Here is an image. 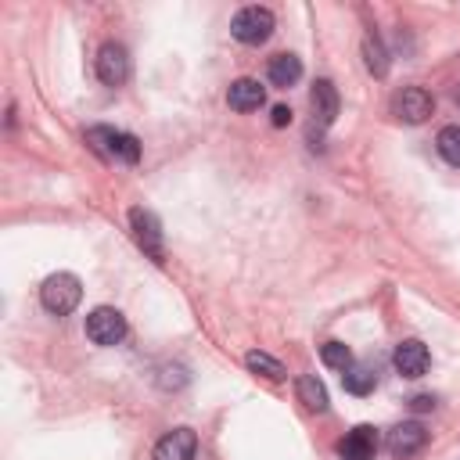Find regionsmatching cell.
<instances>
[{"mask_svg": "<svg viewBox=\"0 0 460 460\" xmlns=\"http://www.w3.org/2000/svg\"><path fill=\"white\" fill-rule=\"evenodd\" d=\"M86 144H90L97 155L111 158V162L133 165V162L140 158L137 137H133V133H122V129H111V126H90V129H86Z\"/></svg>", "mask_w": 460, "mask_h": 460, "instance_id": "obj_1", "label": "cell"}, {"mask_svg": "<svg viewBox=\"0 0 460 460\" xmlns=\"http://www.w3.org/2000/svg\"><path fill=\"white\" fill-rule=\"evenodd\" d=\"M79 298H83V284L75 273H50L40 288V302L54 316H68L79 305Z\"/></svg>", "mask_w": 460, "mask_h": 460, "instance_id": "obj_2", "label": "cell"}, {"mask_svg": "<svg viewBox=\"0 0 460 460\" xmlns=\"http://www.w3.org/2000/svg\"><path fill=\"white\" fill-rule=\"evenodd\" d=\"M230 32H234L237 43L259 47V43H266L270 32H273V11H270V7H259V4L241 7V11L234 14V22H230Z\"/></svg>", "mask_w": 460, "mask_h": 460, "instance_id": "obj_3", "label": "cell"}, {"mask_svg": "<svg viewBox=\"0 0 460 460\" xmlns=\"http://www.w3.org/2000/svg\"><path fill=\"white\" fill-rule=\"evenodd\" d=\"M86 338L93 345H119L126 338V316L111 305H97L90 316H86Z\"/></svg>", "mask_w": 460, "mask_h": 460, "instance_id": "obj_4", "label": "cell"}, {"mask_svg": "<svg viewBox=\"0 0 460 460\" xmlns=\"http://www.w3.org/2000/svg\"><path fill=\"white\" fill-rule=\"evenodd\" d=\"M431 108H435V101H431V93L420 90V86H402V90L392 97V115H395L399 122H410V126L424 122V119L431 115Z\"/></svg>", "mask_w": 460, "mask_h": 460, "instance_id": "obj_5", "label": "cell"}, {"mask_svg": "<svg viewBox=\"0 0 460 460\" xmlns=\"http://www.w3.org/2000/svg\"><path fill=\"white\" fill-rule=\"evenodd\" d=\"M129 226H133L137 244H140L155 262H162L165 248H162V223H158V216L147 212V208H129Z\"/></svg>", "mask_w": 460, "mask_h": 460, "instance_id": "obj_6", "label": "cell"}, {"mask_svg": "<svg viewBox=\"0 0 460 460\" xmlns=\"http://www.w3.org/2000/svg\"><path fill=\"white\" fill-rule=\"evenodd\" d=\"M97 79L104 86H122L129 79V54L122 43H104L97 50Z\"/></svg>", "mask_w": 460, "mask_h": 460, "instance_id": "obj_7", "label": "cell"}, {"mask_svg": "<svg viewBox=\"0 0 460 460\" xmlns=\"http://www.w3.org/2000/svg\"><path fill=\"white\" fill-rule=\"evenodd\" d=\"M392 363H395V370H399L402 377H424V370H428L431 356H428V345H424V341L406 338V341H399V345H395Z\"/></svg>", "mask_w": 460, "mask_h": 460, "instance_id": "obj_8", "label": "cell"}, {"mask_svg": "<svg viewBox=\"0 0 460 460\" xmlns=\"http://www.w3.org/2000/svg\"><path fill=\"white\" fill-rule=\"evenodd\" d=\"M424 442H428V431H424V424H417V420H402V424H395V428L388 431V453L399 456V460L420 453Z\"/></svg>", "mask_w": 460, "mask_h": 460, "instance_id": "obj_9", "label": "cell"}, {"mask_svg": "<svg viewBox=\"0 0 460 460\" xmlns=\"http://www.w3.org/2000/svg\"><path fill=\"white\" fill-rule=\"evenodd\" d=\"M338 456L341 460H374L377 456V431L370 424L345 431V438L338 442Z\"/></svg>", "mask_w": 460, "mask_h": 460, "instance_id": "obj_10", "label": "cell"}, {"mask_svg": "<svg viewBox=\"0 0 460 460\" xmlns=\"http://www.w3.org/2000/svg\"><path fill=\"white\" fill-rule=\"evenodd\" d=\"M194 453H198V435L190 428H172L155 446V460H194Z\"/></svg>", "mask_w": 460, "mask_h": 460, "instance_id": "obj_11", "label": "cell"}, {"mask_svg": "<svg viewBox=\"0 0 460 460\" xmlns=\"http://www.w3.org/2000/svg\"><path fill=\"white\" fill-rule=\"evenodd\" d=\"M226 104L234 111H259L266 104V86H259V79H234L226 90Z\"/></svg>", "mask_w": 460, "mask_h": 460, "instance_id": "obj_12", "label": "cell"}, {"mask_svg": "<svg viewBox=\"0 0 460 460\" xmlns=\"http://www.w3.org/2000/svg\"><path fill=\"white\" fill-rule=\"evenodd\" d=\"M309 101H313V115H316V122H320V126H331L334 115H338V90H334V83L316 79Z\"/></svg>", "mask_w": 460, "mask_h": 460, "instance_id": "obj_13", "label": "cell"}, {"mask_svg": "<svg viewBox=\"0 0 460 460\" xmlns=\"http://www.w3.org/2000/svg\"><path fill=\"white\" fill-rule=\"evenodd\" d=\"M298 79H302V61H298L295 54H277V58H270V83H273V86L288 90V86H295Z\"/></svg>", "mask_w": 460, "mask_h": 460, "instance_id": "obj_14", "label": "cell"}, {"mask_svg": "<svg viewBox=\"0 0 460 460\" xmlns=\"http://www.w3.org/2000/svg\"><path fill=\"white\" fill-rule=\"evenodd\" d=\"M341 385H345V392H352V395H370L374 385H377V370H374L370 363H352V367L341 374Z\"/></svg>", "mask_w": 460, "mask_h": 460, "instance_id": "obj_15", "label": "cell"}, {"mask_svg": "<svg viewBox=\"0 0 460 460\" xmlns=\"http://www.w3.org/2000/svg\"><path fill=\"white\" fill-rule=\"evenodd\" d=\"M295 392H298V402H302L305 410H313V413H323V410H327V388H323L313 374H302V377L295 381Z\"/></svg>", "mask_w": 460, "mask_h": 460, "instance_id": "obj_16", "label": "cell"}, {"mask_svg": "<svg viewBox=\"0 0 460 460\" xmlns=\"http://www.w3.org/2000/svg\"><path fill=\"white\" fill-rule=\"evenodd\" d=\"M244 363H248V370H255V374H262V377H270V381L288 377L284 363H280V359H273V356H266V352H248V356H244Z\"/></svg>", "mask_w": 460, "mask_h": 460, "instance_id": "obj_17", "label": "cell"}, {"mask_svg": "<svg viewBox=\"0 0 460 460\" xmlns=\"http://www.w3.org/2000/svg\"><path fill=\"white\" fill-rule=\"evenodd\" d=\"M435 147L449 165H460V126H442L435 137Z\"/></svg>", "mask_w": 460, "mask_h": 460, "instance_id": "obj_18", "label": "cell"}, {"mask_svg": "<svg viewBox=\"0 0 460 460\" xmlns=\"http://www.w3.org/2000/svg\"><path fill=\"white\" fill-rule=\"evenodd\" d=\"M320 359L327 363V367H334V370H349L356 359H352V352H349V345H341V341H323L320 345Z\"/></svg>", "mask_w": 460, "mask_h": 460, "instance_id": "obj_19", "label": "cell"}, {"mask_svg": "<svg viewBox=\"0 0 460 460\" xmlns=\"http://www.w3.org/2000/svg\"><path fill=\"white\" fill-rule=\"evenodd\" d=\"M363 58H367V68H370V75H385L388 72V58H385V47L374 40V36H367L363 40Z\"/></svg>", "mask_w": 460, "mask_h": 460, "instance_id": "obj_20", "label": "cell"}, {"mask_svg": "<svg viewBox=\"0 0 460 460\" xmlns=\"http://www.w3.org/2000/svg\"><path fill=\"white\" fill-rule=\"evenodd\" d=\"M410 410H413V413H428V410H435V395H413V399H410Z\"/></svg>", "mask_w": 460, "mask_h": 460, "instance_id": "obj_21", "label": "cell"}, {"mask_svg": "<svg viewBox=\"0 0 460 460\" xmlns=\"http://www.w3.org/2000/svg\"><path fill=\"white\" fill-rule=\"evenodd\" d=\"M291 122V108L288 104H277L273 108V126H288Z\"/></svg>", "mask_w": 460, "mask_h": 460, "instance_id": "obj_22", "label": "cell"}]
</instances>
